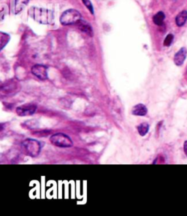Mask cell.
<instances>
[{"mask_svg": "<svg viewBox=\"0 0 187 216\" xmlns=\"http://www.w3.org/2000/svg\"><path fill=\"white\" fill-rule=\"evenodd\" d=\"M29 15L34 21L42 24H51L54 22V13L47 9L32 7L29 10Z\"/></svg>", "mask_w": 187, "mask_h": 216, "instance_id": "cell-1", "label": "cell"}, {"mask_svg": "<svg viewBox=\"0 0 187 216\" xmlns=\"http://www.w3.org/2000/svg\"><path fill=\"white\" fill-rule=\"evenodd\" d=\"M132 113L133 115L143 117V116H146L147 113H148V108H147V107L144 104L139 103V104L135 105L133 107L132 110Z\"/></svg>", "mask_w": 187, "mask_h": 216, "instance_id": "cell-8", "label": "cell"}, {"mask_svg": "<svg viewBox=\"0 0 187 216\" xmlns=\"http://www.w3.org/2000/svg\"><path fill=\"white\" fill-rule=\"evenodd\" d=\"M186 49L182 48L174 56V63L177 66H181L186 57Z\"/></svg>", "mask_w": 187, "mask_h": 216, "instance_id": "cell-7", "label": "cell"}, {"mask_svg": "<svg viewBox=\"0 0 187 216\" xmlns=\"http://www.w3.org/2000/svg\"><path fill=\"white\" fill-rule=\"evenodd\" d=\"M82 2H83V4H84L85 6L86 7V8L91 12V13H92V15H94V12L93 5H92L90 0H82Z\"/></svg>", "mask_w": 187, "mask_h": 216, "instance_id": "cell-15", "label": "cell"}, {"mask_svg": "<svg viewBox=\"0 0 187 216\" xmlns=\"http://www.w3.org/2000/svg\"><path fill=\"white\" fill-rule=\"evenodd\" d=\"M37 110V106L33 103H27L21 105L16 108V113L20 117L33 115Z\"/></svg>", "mask_w": 187, "mask_h": 216, "instance_id": "cell-5", "label": "cell"}, {"mask_svg": "<svg viewBox=\"0 0 187 216\" xmlns=\"http://www.w3.org/2000/svg\"><path fill=\"white\" fill-rule=\"evenodd\" d=\"M32 73L40 80L48 79V68L44 65H34L32 68Z\"/></svg>", "mask_w": 187, "mask_h": 216, "instance_id": "cell-6", "label": "cell"}, {"mask_svg": "<svg viewBox=\"0 0 187 216\" xmlns=\"http://www.w3.org/2000/svg\"><path fill=\"white\" fill-rule=\"evenodd\" d=\"M186 75H187V71H186Z\"/></svg>", "mask_w": 187, "mask_h": 216, "instance_id": "cell-18", "label": "cell"}, {"mask_svg": "<svg viewBox=\"0 0 187 216\" xmlns=\"http://www.w3.org/2000/svg\"><path fill=\"white\" fill-rule=\"evenodd\" d=\"M18 85H19V84H18L17 82L12 81V82L8 83L7 85H5V87H2V91H5L6 93H11L12 91L17 90Z\"/></svg>", "mask_w": 187, "mask_h": 216, "instance_id": "cell-12", "label": "cell"}, {"mask_svg": "<svg viewBox=\"0 0 187 216\" xmlns=\"http://www.w3.org/2000/svg\"><path fill=\"white\" fill-rule=\"evenodd\" d=\"M50 141L54 146L60 148H69L73 145L72 139L64 133H56L50 138Z\"/></svg>", "mask_w": 187, "mask_h": 216, "instance_id": "cell-3", "label": "cell"}, {"mask_svg": "<svg viewBox=\"0 0 187 216\" xmlns=\"http://www.w3.org/2000/svg\"><path fill=\"white\" fill-rule=\"evenodd\" d=\"M165 18V15L163 12H159L154 16L153 21L157 26H161L164 22V20Z\"/></svg>", "mask_w": 187, "mask_h": 216, "instance_id": "cell-13", "label": "cell"}, {"mask_svg": "<svg viewBox=\"0 0 187 216\" xmlns=\"http://www.w3.org/2000/svg\"><path fill=\"white\" fill-rule=\"evenodd\" d=\"M81 19V13L78 10L70 9L63 12L60 18V22L63 25H70L77 23Z\"/></svg>", "mask_w": 187, "mask_h": 216, "instance_id": "cell-4", "label": "cell"}, {"mask_svg": "<svg viewBox=\"0 0 187 216\" xmlns=\"http://www.w3.org/2000/svg\"><path fill=\"white\" fill-rule=\"evenodd\" d=\"M183 151H184V153L187 157V141H186L184 142V145H183Z\"/></svg>", "mask_w": 187, "mask_h": 216, "instance_id": "cell-17", "label": "cell"}, {"mask_svg": "<svg viewBox=\"0 0 187 216\" xmlns=\"http://www.w3.org/2000/svg\"><path fill=\"white\" fill-rule=\"evenodd\" d=\"M137 129L140 135L145 136L149 130V125L146 122H143L137 127Z\"/></svg>", "mask_w": 187, "mask_h": 216, "instance_id": "cell-14", "label": "cell"}, {"mask_svg": "<svg viewBox=\"0 0 187 216\" xmlns=\"http://www.w3.org/2000/svg\"><path fill=\"white\" fill-rule=\"evenodd\" d=\"M23 151L26 155L32 157H36L39 155L41 151V143L37 140L27 138L22 142L21 144Z\"/></svg>", "mask_w": 187, "mask_h": 216, "instance_id": "cell-2", "label": "cell"}, {"mask_svg": "<svg viewBox=\"0 0 187 216\" xmlns=\"http://www.w3.org/2000/svg\"><path fill=\"white\" fill-rule=\"evenodd\" d=\"M77 26L78 28H79V30L81 31V32H84L85 34H88V35L91 36V37L93 35V30H92V26L85 21H83V20L81 19L77 23Z\"/></svg>", "mask_w": 187, "mask_h": 216, "instance_id": "cell-9", "label": "cell"}, {"mask_svg": "<svg viewBox=\"0 0 187 216\" xmlns=\"http://www.w3.org/2000/svg\"><path fill=\"white\" fill-rule=\"evenodd\" d=\"M29 0H14L13 12L15 14L19 13L23 10L26 5L28 4Z\"/></svg>", "mask_w": 187, "mask_h": 216, "instance_id": "cell-10", "label": "cell"}, {"mask_svg": "<svg viewBox=\"0 0 187 216\" xmlns=\"http://www.w3.org/2000/svg\"><path fill=\"white\" fill-rule=\"evenodd\" d=\"M187 21V11L183 10L180 13L176 16L175 18V23L178 26L181 27L185 24Z\"/></svg>", "mask_w": 187, "mask_h": 216, "instance_id": "cell-11", "label": "cell"}, {"mask_svg": "<svg viewBox=\"0 0 187 216\" xmlns=\"http://www.w3.org/2000/svg\"><path fill=\"white\" fill-rule=\"evenodd\" d=\"M173 35L171 34H168V36H167L166 38H165L164 41V45L165 47H169L170 46V45L172 44V40H173Z\"/></svg>", "mask_w": 187, "mask_h": 216, "instance_id": "cell-16", "label": "cell"}]
</instances>
